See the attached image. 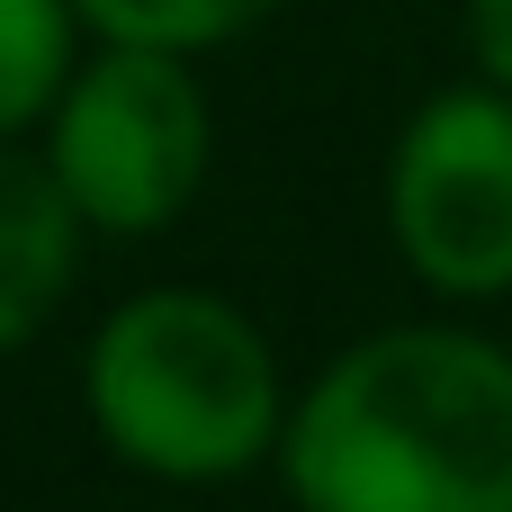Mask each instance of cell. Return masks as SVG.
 Here are the masks:
<instances>
[{"instance_id":"obj_1","label":"cell","mask_w":512,"mask_h":512,"mask_svg":"<svg viewBox=\"0 0 512 512\" xmlns=\"http://www.w3.org/2000/svg\"><path fill=\"white\" fill-rule=\"evenodd\" d=\"M297 512H512V351L459 324L351 342L279 432Z\"/></svg>"},{"instance_id":"obj_2","label":"cell","mask_w":512,"mask_h":512,"mask_svg":"<svg viewBox=\"0 0 512 512\" xmlns=\"http://www.w3.org/2000/svg\"><path fill=\"white\" fill-rule=\"evenodd\" d=\"M90 432L171 486H225L261 468L288 432L279 360L261 324L207 288H144L126 297L81 360Z\"/></svg>"},{"instance_id":"obj_3","label":"cell","mask_w":512,"mask_h":512,"mask_svg":"<svg viewBox=\"0 0 512 512\" xmlns=\"http://www.w3.org/2000/svg\"><path fill=\"white\" fill-rule=\"evenodd\" d=\"M45 171L99 234H162L207 171V99L171 45H108L54 99Z\"/></svg>"},{"instance_id":"obj_4","label":"cell","mask_w":512,"mask_h":512,"mask_svg":"<svg viewBox=\"0 0 512 512\" xmlns=\"http://www.w3.org/2000/svg\"><path fill=\"white\" fill-rule=\"evenodd\" d=\"M387 234L432 297L512 288V90H441L387 153Z\"/></svg>"},{"instance_id":"obj_5","label":"cell","mask_w":512,"mask_h":512,"mask_svg":"<svg viewBox=\"0 0 512 512\" xmlns=\"http://www.w3.org/2000/svg\"><path fill=\"white\" fill-rule=\"evenodd\" d=\"M81 261V207L27 153H0V360L63 306Z\"/></svg>"},{"instance_id":"obj_6","label":"cell","mask_w":512,"mask_h":512,"mask_svg":"<svg viewBox=\"0 0 512 512\" xmlns=\"http://www.w3.org/2000/svg\"><path fill=\"white\" fill-rule=\"evenodd\" d=\"M72 81V0H0V135L36 126Z\"/></svg>"},{"instance_id":"obj_7","label":"cell","mask_w":512,"mask_h":512,"mask_svg":"<svg viewBox=\"0 0 512 512\" xmlns=\"http://www.w3.org/2000/svg\"><path fill=\"white\" fill-rule=\"evenodd\" d=\"M108 45H171V54H189V45H225V36H243L261 9H279V0H72Z\"/></svg>"},{"instance_id":"obj_8","label":"cell","mask_w":512,"mask_h":512,"mask_svg":"<svg viewBox=\"0 0 512 512\" xmlns=\"http://www.w3.org/2000/svg\"><path fill=\"white\" fill-rule=\"evenodd\" d=\"M468 45H477L486 81L512 90V0H468Z\"/></svg>"}]
</instances>
